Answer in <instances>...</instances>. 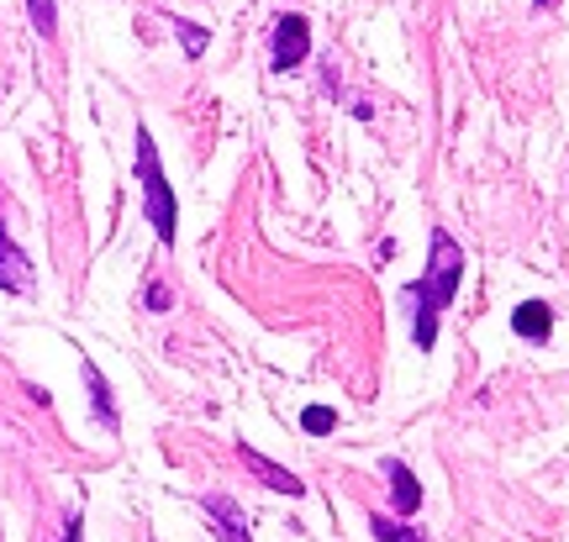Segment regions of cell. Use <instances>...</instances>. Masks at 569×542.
Segmentation results:
<instances>
[{
  "label": "cell",
  "instance_id": "cell-1",
  "mask_svg": "<svg viewBox=\"0 0 569 542\" xmlns=\"http://www.w3.org/2000/svg\"><path fill=\"white\" fill-rule=\"evenodd\" d=\"M459 280H465V248L448 238V232H432L427 274L401 290V305L411 311V327H417V348H422V353L438 342V322H443V311L453 305V295H459Z\"/></svg>",
  "mask_w": 569,
  "mask_h": 542
},
{
  "label": "cell",
  "instance_id": "cell-2",
  "mask_svg": "<svg viewBox=\"0 0 569 542\" xmlns=\"http://www.w3.org/2000/svg\"><path fill=\"white\" fill-rule=\"evenodd\" d=\"M138 180H142V211L153 221L159 242H174V232H180V205H174V190L163 180L159 148L148 138V127H138Z\"/></svg>",
  "mask_w": 569,
  "mask_h": 542
},
{
  "label": "cell",
  "instance_id": "cell-3",
  "mask_svg": "<svg viewBox=\"0 0 569 542\" xmlns=\"http://www.w3.org/2000/svg\"><path fill=\"white\" fill-rule=\"evenodd\" d=\"M306 53H311V27H306V17L290 11L269 32V59H274V69H296V63H306Z\"/></svg>",
  "mask_w": 569,
  "mask_h": 542
},
{
  "label": "cell",
  "instance_id": "cell-4",
  "mask_svg": "<svg viewBox=\"0 0 569 542\" xmlns=\"http://www.w3.org/2000/svg\"><path fill=\"white\" fill-rule=\"evenodd\" d=\"M201 511H206V522H211V532H217V542H253L248 538V516L238 511V501L232 495H201Z\"/></svg>",
  "mask_w": 569,
  "mask_h": 542
},
{
  "label": "cell",
  "instance_id": "cell-5",
  "mask_svg": "<svg viewBox=\"0 0 569 542\" xmlns=\"http://www.w3.org/2000/svg\"><path fill=\"white\" fill-rule=\"evenodd\" d=\"M238 459H243V469L253 474V480L264 484V490H280V495H306V484L290 474V469H280L274 459H264L259 448H248V442H238Z\"/></svg>",
  "mask_w": 569,
  "mask_h": 542
},
{
  "label": "cell",
  "instance_id": "cell-6",
  "mask_svg": "<svg viewBox=\"0 0 569 542\" xmlns=\"http://www.w3.org/2000/svg\"><path fill=\"white\" fill-rule=\"evenodd\" d=\"M0 290H11V295H27V290H32V263H27V253L11 242L6 221H0Z\"/></svg>",
  "mask_w": 569,
  "mask_h": 542
},
{
  "label": "cell",
  "instance_id": "cell-7",
  "mask_svg": "<svg viewBox=\"0 0 569 542\" xmlns=\"http://www.w3.org/2000/svg\"><path fill=\"white\" fill-rule=\"evenodd\" d=\"M386 480H390L396 516H417V511H422V484H417V474H411L401 459H386Z\"/></svg>",
  "mask_w": 569,
  "mask_h": 542
},
{
  "label": "cell",
  "instance_id": "cell-8",
  "mask_svg": "<svg viewBox=\"0 0 569 542\" xmlns=\"http://www.w3.org/2000/svg\"><path fill=\"white\" fill-rule=\"evenodd\" d=\"M511 332H517V338H528V342H549L553 311L543 301H522L517 311H511Z\"/></svg>",
  "mask_w": 569,
  "mask_h": 542
},
{
  "label": "cell",
  "instance_id": "cell-9",
  "mask_svg": "<svg viewBox=\"0 0 569 542\" xmlns=\"http://www.w3.org/2000/svg\"><path fill=\"white\" fill-rule=\"evenodd\" d=\"M84 390H90V405H96V422L101 426H122V416H117V401H111V384H106V374L96 369V363H84Z\"/></svg>",
  "mask_w": 569,
  "mask_h": 542
},
{
  "label": "cell",
  "instance_id": "cell-10",
  "mask_svg": "<svg viewBox=\"0 0 569 542\" xmlns=\"http://www.w3.org/2000/svg\"><path fill=\"white\" fill-rule=\"evenodd\" d=\"M369 532H375L380 542H427L422 532H417V526H407L401 516H380V511L369 516Z\"/></svg>",
  "mask_w": 569,
  "mask_h": 542
},
{
  "label": "cell",
  "instance_id": "cell-11",
  "mask_svg": "<svg viewBox=\"0 0 569 542\" xmlns=\"http://www.w3.org/2000/svg\"><path fill=\"white\" fill-rule=\"evenodd\" d=\"M174 32H180L184 59H201V53H206V42H211V32H206V27H196V21H174Z\"/></svg>",
  "mask_w": 569,
  "mask_h": 542
},
{
  "label": "cell",
  "instance_id": "cell-12",
  "mask_svg": "<svg viewBox=\"0 0 569 542\" xmlns=\"http://www.w3.org/2000/svg\"><path fill=\"white\" fill-rule=\"evenodd\" d=\"M301 426L311 432V438H327V432L338 426V411H332V405H306V411H301Z\"/></svg>",
  "mask_w": 569,
  "mask_h": 542
},
{
  "label": "cell",
  "instance_id": "cell-13",
  "mask_svg": "<svg viewBox=\"0 0 569 542\" xmlns=\"http://www.w3.org/2000/svg\"><path fill=\"white\" fill-rule=\"evenodd\" d=\"M27 11H32L38 38H53V32H59V6H53V0H27Z\"/></svg>",
  "mask_w": 569,
  "mask_h": 542
},
{
  "label": "cell",
  "instance_id": "cell-14",
  "mask_svg": "<svg viewBox=\"0 0 569 542\" xmlns=\"http://www.w3.org/2000/svg\"><path fill=\"white\" fill-rule=\"evenodd\" d=\"M142 301H148V311H169L174 295H169V284H148V295H142Z\"/></svg>",
  "mask_w": 569,
  "mask_h": 542
},
{
  "label": "cell",
  "instance_id": "cell-15",
  "mask_svg": "<svg viewBox=\"0 0 569 542\" xmlns=\"http://www.w3.org/2000/svg\"><path fill=\"white\" fill-rule=\"evenodd\" d=\"M63 542H84V522H80V516H69V522H63Z\"/></svg>",
  "mask_w": 569,
  "mask_h": 542
}]
</instances>
